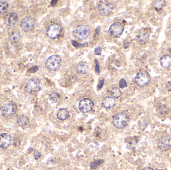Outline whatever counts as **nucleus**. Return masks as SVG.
Returning <instances> with one entry per match:
<instances>
[{
	"mask_svg": "<svg viewBox=\"0 0 171 170\" xmlns=\"http://www.w3.org/2000/svg\"><path fill=\"white\" fill-rule=\"evenodd\" d=\"M102 104L105 108L110 109L115 105L116 100L113 97L107 96L103 99Z\"/></svg>",
	"mask_w": 171,
	"mask_h": 170,
	"instance_id": "18",
	"label": "nucleus"
},
{
	"mask_svg": "<svg viewBox=\"0 0 171 170\" xmlns=\"http://www.w3.org/2000/svg\"><path fill=\"white\" fill-rule=\"evenodd\" d=\"M168 31L169 33L171 35V23L169 26L168 28Z\"/></svg>",
	"mask_w": 171,
	"mask_h": 170,
	"instance_id": "38",
	"label": "nucleus"
},
{
	"mask_svg": "<svg viewBox=\"0 0 171 170\" xmlns=\"http://www.w3.org/2000/svg\"><path fill=\"white\" fill-rule=\"evenodd\" d=\"M122 94V92L118 87H113L110 90V94L113 98H118L120 97Z\"/></svg>",
	"mask_w": 171,
	"mask_h": 170,
	"instance_id": "22",
	"label": "nucleus"
},
{
	"mask_svg": "<svg viewBox=\"0 0 171 170\" xmlns=\"http://www.w3.org/2000/svg\"><path fill=\"white\" fill-rule=\"evenodd\" d=\"M94 105L93 101L90 98H83L80 101L79 109L82 113H86L93 109Z\"/></svg>",
	"mask_w": 171,
	"mask_h": 170,
	"instance_id": "11",
	"label": "nucleus"
},
{
	"mask_svg": "<svg viewBox=\"0 0 171 170\" xmlns=\"http://www.w3.org/2000/svg\"><path fill=\"white\" fill-rule=\"evenodd\" d=\"M39 70V67L37 65H35L33 67H31L29 69V71L31 73H35Z\"/></svg>",
	"mask_w": 171,
	"mask_h": 170,
	"instance_id": "32",
	"label": "nucleus"
},
{
	"mask_svg": "<svg viewBox=\"0 0 171 170\" xmlns=\"http://www.w3.org/2000/svg\"><path fill=\"white\" fill-rule=\"evenodd\" d=\"M160 64L164 68H168L171 66V56L165 54L162 56L160 60Z\"/></svg>",
	"mask_w": 171,
	"mask_h": 170,
	"instance_id": "17",
	"label": "nucleus"
},
{
	"mask_svg": "<svg viewBox=\"0 0 171 170\" xmlns=\"http://www.w3.org/2000/svg\"><path fill=\"white\" fill-rule=\"evenodd\" d=\"M72 44L75 47H87L88 43H79L76 40H72Z\"/></svg>",
	"mask_w": 171,
	"mask_h": 170,
	"instance_id": "28",
	"label": "nucleus"
},
{
	"mask_svg": "<svg viewBox=\"0 0 171 170\" xmlns=\"http://www.w3.org/2000/svg\"><path fill=\"white\" fill-rule=\"evenodd\" d=\"M124 27L123 24L120 22L114 23L110 26L109 33L110 36L114 37H119L124 32Z\"/></svg>",
	"mask_w": 171,
	"mask_h": 170,
	"instance_id": "8",
	"label": "nucleus"
},
{
	"mask_svg": "<svg viewBox=\"0 0 171 170\" xmlns=\"http://www.w3.org/2000/svg\"><path fill=\"white\" fill-rule=\"evenodd\" d=\"M9 9L8 3L5 1H0V15L5 14Z\"/></svg>",
	"mask_w": 171,
	"mask_h": 170,
	"instance_id": "26",
	"label": "nucleus"
},
{
	"mask_svg": "<svg viewBox=\"0 0 171 170\" xmlns=\"http://www.w3.org/2000/svg\"><path fill=\"white\" fill-rule=\"evenodd\" d=\"M150 80V75L146 71H140L137 73L135 78V82L140 87H143L147 85Z\"/></svg>",
	"mask_w": 171,
	"mask_h": 170,
	"instance_id": "4",
	"label": "nucleus"
},
{
	"mask_svg": "<svg viewBox=\"0 0 171 170\" xmlns=\"http://www.w3.org/2000/svg\"><path fill=\"white\" fill-rule=\"evenodd\" d=\"M114 5L109 1L101 2L98 7V10L101 15L107 16L111 14L114 10Z\"/></svg>",
	"mask_w": 171,
	"mask_h": 170,
	"instance_id": "6",
	"label": "nucleus"
},
{
	"mask_svg": "<svg viewBox=\"0 0 171 170\" xmlns=\"http://www.w3.org/2000/svg\"><path fill=\"white\" fill-rule=\"evenodd\" d=\"M159 147L162 151H166L171 148V136H164L160 139L158 143Z\"/></svg>",
	"mask_w": 171,
	"mask_h": 170,
	"instance_id": "12",
	"label": "nucleus"
},
{
	"mask_svg": "<svg viewBox=\"0 0 171 170\" xmlns=\"http://www.w3.org/2000/svg\"><path fill=\"white\" fill-rule=\"evenodd\" d=\"M104 160H101V159H98V160H97L94 162H92V163H91L90 165V169L91 170L96 169L99 166H100L101 165L104 163Z\"/></svg>",
	"mask_w": 171,
	"mask_h": 170,
	"instance_id": "27",
	"label": "nucleus"
},
{
	"mask_svg": "<svg viewBox=\"0 0 171 170\" xmlns=\"http://www.w3.org/2000/svg\"><path fill=\"white\" fill-rule=\"evenodd\" d=\"M35 21L32 17L27 16L21 19L20 23V26L24 32H29L34 28Z\"/></svg>",
	"mask_w": 171,
	"mask_h": 170,
	"instance_id": "10",
	"label": "nucleus"
},
{
	"mask_svg": "<svg viewBox=\"0 0 171 170\" xmlns=\"http://www.w3.org/2000/svg\"><path fill=\"white\" fill-rule=\"evenodd\" d=\"M12 138L11 136L8 133L0 134V148L6 149L11 144Z\"/></svg>",
	"mask_w": 171,
	"mask_h": 170,
	"instance_id": "13",
	"label": "nucleus"
},
{
	"mask_svg": "<svg viewBox=\"0 0 171 170\" xmlns=\"http://www.w3.org/2000/svg\"><path fill=\"white\" fill-rule=\"evenodd\" d=\"M49 98L52 102L55 103L59 101L60 99V94L56 92H53L49 95Z\"/></svg>",
	"mask_w": 171,
	"mask_h": 170,
	"instance_id": "25",
	"label": "nucleus"
},
{
	"mask_svg": "<svg viewBox=\"0 0 171 170\" xmlns=\"http://www.w3.org/2000/svg\"><path fill=\"white\" fill-rule=\"evenodd\" d=\"M89 70V65L87 62H80L77 65V71L80 74H85Z\"/></svg>",
	"mask_w": 171,
	"mask_h": 170,
	"instance_id": "19",
	"label": "nucleus"
},
{
	"mask_svg": "<svg viewBox=\"0 0 171 170\" xmlns=\"http://www.w3.org/2000/svg\"><path fill=\"white\" fill-rule=\"evenodd\" d=\"M161 170V169H158V170Z\"/></svg>",
	"mask_w": 171,
	"mask_h": 170,
	"instance_id": "40",
	"label": "nucleus"
},
{
	"mask_svg": "<svg viewBox=\"0 0 171 170\" xmlns=\"http://www.w3.org/2000/svg\"><path fill=\"white\" fill-rule=\"evenodd\" d=\"M142 170H154L153 169H152V168H151L150 167H146L144 168Z\"/></svg>",
	"mask_w": 171,
	"mask_h": 170,
	"instance_id": "37",
	"label": "nucleus"
},
{
	"mask_svg": "<svg viewBox=\"0 0 171 170\" xmlns=\"http://www.w3.org/2000/svg\"><path fill=\"white\" fill-rule=\"evenodd\" d=\"M149 37L150 34L147 31L145 30H141L136 36L135 39L138 43L143 44L149 40Z\"/></svg>",
	"mask_w": 171,
	"mask_h": 170,
	"instance_id": "15",
	"label": "nucleus"
},
{
	"mask_svg": "<svg viewBox=\"0 0 171 170\" xmlns=\"http://www.w3.org/2000/svg\"><path fill=\"white\" fill-rule=\"evenodd\" d=\"M63 29L60 25L54 23L49 25L46 30V33L48 37L51 39H56L62 35Z\"/></svg>",
	"mask_w": 171,
	"mask_h": 170,
	"instance_id": "3",
	"label": "nucleus"
},
{
	"mask_svg": "<svg viewBox=\"0 0 171 170\" xmlns=\"http://www.w3.org/2000/svg\"><path fill=\"white\" fill-rule=\"evenodd\" d=\"M73 35L79 40H85L90 35V29L86 25H79L73 30Z\"/></svg>",
	"mask_w": 171,
	"mask_h": 170,
	"instance_id": "2",
	"label": "nucleus"
},
{
	"mask_svg": "<svg viewBox=\"0 0 171 170\" xmlns=\"http://www.w3.org/2000/svg\"><path fill=\"white\" fill-rule=\"evenodd\" d=\"M104 83V79H102L100 80L98 85L97 88L98 90H100L103 87V85Z\"/></svg>",
	"mask_w": 171,
	"mask_h": 170,
	"instance_id": "33",
	"label": "nucleus"
},
{
	"mask_svg": "<svg viewBox=\"0 0 171 170\" xmlns=\"http://www.w3.org/2000/svg\"><path fill=\"white\" fill-rule=\"evenodd\" d=\"M128 122L129 117L127 114L124 113H120L114 118L113 124L117 128L122 129L127 126Z\"/></svg>",
	"mask_w": 171,
	"mask_h": 170,
	"instance_id": "5",
	"label": "nucleus"
},
{
	"mask_svg": "<svg viewBox=\"0 0 171 170\" xmlns=\"http://www.w3.org/2000/svg\"><path fill=\"white\" fill-rule=\"evenodd\" d=\"M95 64H96V67H95V71H96V73L98 75H99L100 74V65H99V63H98V61L97 60H95Z\"/></svg>",
	"mask_w": 171,
	"mask_h": 170,
	"instance_id": "30",
	"label": "nucleus"
},
{
	"mask_svg": "<svg viewBox=\"0 0 171 170\" xmlns=\"http://www.w3.org/2000/svg\"><path fill=\"white\" fill-rule=\"evenodd\" d=\"M57 116L58 118L61 120H65L69 116L68 110L65 108H60L57 112Z\"/></svg>",
	"mask_w": 171,
	"mask_h": 170,
	"instance_id": "20",
	"label": "nucleus"
},
{
	"mask_svg": "<svg viewBox=\"0 0 171 170\" xmlns=\"http://www.w3.org/2000/svg\"><path fill=\"white\" fill-rule=\"evenodd\" d=\"M96 33H97V35H99V33H100V29H99V27H98V28H97V29H96Z\"/></svg>",
	"mask_w": 171,
	"mask_h": 170,
	"instance_id": "39",
	"label": "nucleus"
},
{
	"mask_svg": "<svg viewBox=\"0 0 171 170\" xmlns=\"http://www.w3.org/2000/svg\"><path fill=\"white\" fill-rule=\"evenodd\" d=\"M17 110V106L13 102L5 104L1 108V113L5 117L13 116Z\"/></svg>",
	"mask_w": 171,
	"mask_h": 170,
	"instance_id": "9",
	"label": "nucleus"
},
{
	"mask_svg": "<svg viewBox=\"0 0 171 170\" xmlns=\"http://www.w3.org/2000/svg\"><path fill=\"white\" fill-rule=\"evenodd\" d=\"M57 2H58V1H55V0H53L51 2L50 4L52 7H54L55 6V5L57 4Z\"/></svg>",
	"mask_w": 171,
	"mask_h": 170,
	"instance_id": "36",
	"label": "nucleus"
},
{
	"mask_svg": "<svg viewBox=\"0 0 171 170\" xmlns=\"http://www.w3.org/2000/svg\"><path fill=\"white\" fill-rule=\"evenodd\" d=\"M21 37L20 33L17 30H13L12 32L10 33V34L9 35V40L11 42H15V43L19 41L21 39Z\"/></svg>",
	"mask_w": 171,
	"mask_h": 170,
	"instance_id": "21",
	"label": "nucleus"
},
{
	"mask_svg": "<svg viewBox=\"0 0 171 170\" xmlns=\"http://www.w3.org/2000/svg\"><path fill=\"white\" fill-rule=\"evenodd\" d=\"M129 46V43L127 40H125L123 43V47L125 49H127Z\"/></svg>",
	"mask_w": 171,
	"mask_h": 170,
	"instance_id": "35",
	"label": "nucleus"
},
{
	"mask_svg": "<svg viewBox=\"0 0 171 170\" xmlns=\"http://www.w3.org/2000/svg\"><path fill=\"white\" fill-rule=\"evenodd\" d=\"M5 23L8 26L12 27L15 26L18 21V17L15 12H9L5 17Z\"/></svg>",
	"mask_w": 171,
	"mask_h": 170,
	"instance_id": "14",
	"label": "nucleus"
},
{
	"mask_svg": "<svg viewBox=\"0 0 171 170\" xmlns=\"http://www.w3.org/2000/svg\"><path fill=\"white\" fill-rule=\"evenodd\" d=\"M119 86L120 88L122 89L124 88L125 87H127V82L126 81L125 79L124 78H122L119 82Z\"/></svg>",
	"mask_w": 171,
	"mask_h": 170,
	"instance_id": "29",
	"label": "nucleus"
},
{
	"mask_svg": "<svg viewBox=\"0 0 171 170\" xmlns=\"http://www.w3.org/2000/svg\"><path fill=\"white\" fill-rule=\"evenodd\" d=\"M25 89L27 92L30 94L38 92L41 89L40 81L37 78L30 79L27 82Z\"/></svg>",
	"mask_w": 171,
	"mask_h": 170,
	"instance_id": "7",
	"label": "nucleus"
},
{
	"mask_svg": "<svg viewBox=\"0 0 171 170\" xmlns=\"http://www.w3.org/2000/svg\"><path fill=\"white\" fill-rule=\"evenodd\" d=\"M126 146L129 149H132L135 148L139 143V138L137 136L127 137L125 141Z\"/></svg>",
	"mask_w": 171,
	"mask_h": 170,
	"instance_id": "16",
	"label": "nucleus"
},
{
	"mask_svg": "<svg viewBox=\"0 0 171 170\" xmlns=\"http://www.w3.org/2000/svg\"><path fill=\"white\" fill-rule=\"evenodd\" d=\"M41 155V154L39 151H35V153H34V158H35V160H38V159L40 158Z\"/></svg>",
	"mask_w": 171,
	"mask_h": 170,
	"instance_id": "34",
	"label": "nucleus"
},
{
	"mask_svg": "<svg viewBox=\"0 0 171 170\" xmlns=\"http://www.w3.org/2000/svg\"><path fill=\"white\" fill-rule=\"evenodd\" d=\"M62 64V60L59 55L54 54L47 58L45 61V66L50 71H56L58 70Z\"/></svg>",
	"mask_w": 171,
	"mask_h": 170,
	"instance_id": "1",
	"label": "nucleus"
},
{
	"mask_svg": "<svg viewBox=\"0 0 171 170\" xmlns=\"http://www.w3.org/2000/svg\"><path fill=\"white\" fill-rule=\"evenodd\" d=\"M102 49L100 47H96L94 50V53L96 55H100L102 54Z\"/></svg>",
	"mask_w": 171,
	"mask_h": 170,
	"instance_id": "31",
	"label": "nucleus"
},
{
	"mask_svg": "<svg viewBox=\"0 0 171 170\" xmlns=\"http://www.w3.org/2000/svg\"><path fill=\"white\" fill-rule=\"evenodd\" d=\"M29 119L25 115H21L19 116L17 120V122L20 126H26L29 123Z\"/></svg>",
	"mask_w": 171,
	"mask_h": 170,
	"instance_id": "24",
	"label": "nucleus"
},
{
	"mask_svg": "<svg viewBox=\"0 0 171 170\" xmlns=\"http://www.w3.org/2000/svg\"><path fill=\"white\" fill-rule=\"evenodd\" d=\"M165 5V1L163 0L156 1L154 2L153 3V7L157 11H160L163 9V7H164Z\"/></svg>",
	"mask_w": 171,
	"mask_h": 170,
	"instance_id": "23",
	"label": "nucleus"
}]
</instances>
